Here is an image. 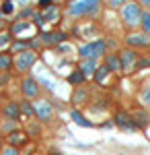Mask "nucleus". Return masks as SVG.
Returning a JSON list of instances; mask_svg holds the SVG:
<instances>
[{"mask_svg":"<svg viewBox=\"0 0 150 155\" xmlns=\"http://www.w3.org/2000/svg\"><path fill=\"white\" fill-rule=\"evenodd\" d=\"M103 52H105V44H103V41H92V44L82 46L80 56L84 60H92V58H97V56H101Z\"/></svg>","mask_w":150,"mask_h":155,"instance_id":"1","label":"nucleus"},{"mask_svg":"<svg viewBox=\"0 0 150 155\" xmlns=\"http://www.w3.org/2000/svg\"><path fill=\"white\" fill-rule=\"evenodd\" d=\"M97 2L95 0H86V2H74L70 6V15H86V12H95L97 11Z\"/></svg>","mask_w":150,"mask_h":155,"instance_id":"2","label":"nucleus"},{"mask_svg":"<svg viewBox=\"0 0 150 155\" xmlns=\"http://www.w3.org/2000/svg\"><path fill=\"white\" fill-rule=\"evenodd\" d=\"M123 19L127 25H134L140 21V6L138 4H127L123 6Z\"/></svg>","mask_w":150,"mask_h":155,"instance_id":"3","label":"nucleus"},{"mask_svg":"<svg viewBox=\"0 0 150 155\" xmlns=\"http://www.w3.org/2000/svg\"><path fill=\"white\" fill-rule=\"evenodd\" d=\"M115 124L121 126V128H127V130H136V128H138V124L134 122V118L127 116V114H123V112H117L115 114Z\"/></svg>","mask_w":150,"mask_h":155,"instance_id":"4","label":"nucleus"},{"mask_svg":"<svg viewBox=\"0 0 150 155\" xmlns=\"http://www.w3.org/2000/svg\"><path fill=\"white\" fill-rule=\"evenodd\" d=\"M35 60H37L35 52H23L19 56V60H17V66H19V71H27L31 64H35Z\"/></svg>","mask_w":150,"mask_h":155,"instance_id":"5","label":"nucleus"},{"mask_svg":"<svg viewBox=\"0 0 150 155\" xmlns=\"http://www.w3.org/2000/svg\"><path fill=\"white\" fill-rule=\"evenodd\" d=\"M119 62H121V68H123V71H132V68H134V62H136V54L130 52V50H126V52L121 54Z\"/></svg>","mask_w":150,"mask_h":155,"instance_id":"6","label":"nucleus"},{"mask_svg":"<svg viewBox=\"0 0 150 155\" xmlns=\"http://www.w3.org/2000/svg\"><path fill=\"white\" fill-rule=\"evenodd\" d=\"M35 112H37V116L41 120H49L52 118V106L47 104V101H39V104H35Z\"/></svg>","mask_w":150,"mask_h":155,"instance_id":"7","label":"nucleus"},{"mask_svg":"<svg viewBox=\"0 0 150 155\" xmlns=\"http://www.w3.org/2000/svg\"><path fill=\"white\" fill-rule=\"evenodd\" d=\"M127 44L130 46H150V35H130Z\"/></svg>","mask_w":150,"mask_h":155,"instance_id":"8","label":"nucleus"},{"mask_svg":"<svg viewBox=\"0 0 150 155\" xmlns=\"http://www.w3.org/2000/svg\"><path fill=\"white\" fill-rule=\"evenodd\" d=\"M23 91H25V95L35 97L37 95V83H35L33 79H27V81L23 83Z\"/></svg>","mask_w":150,"mask_h":155,"instance_id":"9","label":"nucleus"},{"mask_svg":"<svg viewBox=\"0 0 150 155\" xmlns=\"http://www.w3.org/2000/svg\"><path fill=\"white\" fill-rule=\"evenodd\" d=\"M41 39H43L45 44H58V41H64L66 35H64V33H43Z\"/></svg>","mask_w":150,"mask_h":155,"instance_id":"10","label":"nucleus"},{"mask_svg":"<svg viewBox=\"0 0 150 155\" xmlns=\"http://www.w3.org/2000/svg\"><path fill=\"white\" fill-rule=\"evenodd\" d=\"M2 114H4L6 118H11V120H17L19 118V106H17V104H11V106H6L2 110Z\"/></svg>","mask_w":150,"mask_h":155,"instance_id":"11","label":"nucleus"},{"mask_svg":"<svg viewBox=\"0 0 150 155\" xmlns=\"http://www.w3.org/2000/svg\"><path fill=\"white\" fill-rule=\"evenodd\" d=\"M132 118H134V122L138 124V128H140V126H146V124H148V116H146L144 112H134V116H132Z\"/></svg>","mask_w":150,"mask_h":155,"instance_id":"12","label":"nucleus"},{"mask_svg":"<svg viewBox=\"0 0 150 155\" xmlns=\"http://www.w3.org/2000/svg\"><path fill=\"white\" fill-rule=\"evenodd\" d=\"M95 68H97V66H95L92 60H86V62H82V64H80V72H82V74H92Z\"/></svg>","mask_w":150,"mask_h":155,"instance_id":"13","label":"nucleus"},{"mask_svg":"<svg viewBox=\"0 0 150 155\" xmlns=\"http://www.w3.org/2000/svg\"><path fill=\"white\" fill-rule=\"evenodd\" d=\"M107 68H109V71H119V68H121L119 58H117V56H109V60H107Z\"/></svg>","mask_w":150,"mask_h":155,"instance_id":"14","label":"nucleus"},{"mask_svg":"<svg viewBox=\"0 0 150 155\" xmlns=\"http://www.w3.org/2000/svg\"><path fill=\"white\" fill-rule=\"evenodd\" d=\"M11 64H12V60H11V56H0V71H8L11 68Z\"/></svg>","mask_w":150,"mask_h":155,"instance_id":"15","label":"nucleus"},{"mask_svg":"<svg viewBox=\"0 0 150 155\" xmlns=\"http://www.w3.org/2000/svg\"><path fill=\"white\" fill-rule=\"evenodd\" d=\"M72 118H74L76 124H80V126H91V122L84 120V118H82V114H78V112H72Z\"/></svg>","mask_w":150,"mask_h":155,"instance_id":"16","label":"nucleus"},{"mask_svg":"<svg viewBox=\"0 0 150 155\" xmlns=\"http://www.w3.org/2000/svg\"><path fill=\"white\" fill-rule=\"evenodd\" d=\"M107 72H109V68H107V66H101L99 71L95 72V79L101 83V81H105V79H107Z\"/></svg>","mask_w":150,"mask_h":155,"instance_id":"17","label":"nucleus"},{"mask_svg":"<svg viewBox=\"0 0 150 155\" xmlns=\"http://www.w3.org/2000/svg\"><path fill=\"white\" fill-rule=\"evenodd\" d=\"M8 141H11L12 145H21V143H25V137L21 134V132H14L12 137H8Z\"/></svg>","mask_w":150,"mask_h":155,"instance_id":"18","label":"nucleus"},{"mask_svg":"<svg viewBox=\"0 0 150 155\" xmlns=\"http://www.w3.org/2000/svg\"><path fill=\"white\" fill-rule=\"evenodd\" d=\"M68 81H70V83H74V85H78V83L84 81V74H82V72H74V74H70Z\"/></svg>","mask_w":150,"mask_h":155,"instance_id":"19","label":"nucleus"},{"mask_svg":"<svg viewBox=\"0 0 150 155\" xmlns=\"http://www.w3.org/2000/svg\"><path fill=\"white\" fill-rule=\"evenodd\" d=\"M82 99H86V91H76V93H74V97H72V101H74V104H82Z\"/></svg>","mask_w":150,"mask_h":155,"instance_id":"20","label":"nucleus"},{"mask_svg":"<svg viewBox=\"0 0 150 155\" xmlns=\"http://www.w3.org/2000/svg\"><path fill=\"white\" fill-rule=\"evenodd\" d=\"M27 27H29L27 23H17L14 27H12V33H19V31H25Z\"/></svg>","mask_w":150,"mask_h":155,"instance_id":"21","label":"nucleus"},{"mask_svg":"<svg viewBox=\"0 0 150 155\" xmlns=\"http://www.w3.org/2000/svg\"><path fill=\"white\" fill-rule=\"evenodd\" d=\"M142 101H144L146 106H150V87H148V89H144V93H142Z\"/></svg>","mask_w":150,"mask_h":155,"instance_id":"22","label":"nucleus"},{"mask_svg":"<svg viewBox=\"0 0 150 155\" xmlns=\"http://www.w3.org/2000/svg\"><path fill=\"white\" fill-rule=\"evenodd\" d=\"M142 19H144V21H142V25H144V29H146V31H150V15H144Z\"/></svg>","mask_w":150,"mask_h":155,"instance_id":"23","label":"nucleus"},{"mask_svg":"<svg viewBox=\"0 0 150 155\" xmlns=\"http://www.w3.org/2000/svg\"><path fill=\"white\" fill-rule=\"evenodd\" d=\"M11 41V35H0V46H8Z\"/></svg>","mask_w":150,"mask_h":155,"instance_id":"24","label":"nucleus"},{"mask_svg":"<svg viewBox=\"0 0 150 155\" xmlns=\"http://www.w3.org/2000/svg\"><path fill=\"white\" fill-rule=\"evenodd\" d=\"M21 107H23V112H25V114H33V112H35V110H33L31 106H29V104H23Z\"/></svg>","mask_w":150,"mask_h":155,"instance_id":"25","label":"nucleus"},{"mask_svg":"<svg viewBox=\"0 0 150 155\" xmlns=\"http://www.w3.org/2000/svg\"><path fill=\"white\" fill-rule=\"evenodd\" d=\"M2 12H12V2H6V4L2 6Z\"/></svg>","mask_w":150,"mask_h":155,"instance_id":"26","label":"nucleus"},{"mask_svg":"<svg viewBox=\"0 0 150 155\" xmlns=\"http://www.w3.org/2000/svg\"><path fill=\"white\" fill-rule=\"evenodd\" d=\"M27 48V44H14V46H12V50H14V52H19V50H25Z\"/></svg>","mask_w":150,"mask_h":155,"instance_id":"27","label":"nucleus"},{"mask_svg":"<svg viewBox=\"0 0 150 155\" xmlns=\"http://www.w3.org/2000/svg\"><path fill=\"white\" fill-rule=\"evenodd\" d=\"M2 155H19V151H17V149H12V147H11V149H6V151H4Z\"/></svg>","mask_w":150,"mask_h":155,"instance_id":"28","label":"nucleus"},{"mask_svg":"<svg viewBox=\"0 0 150 155\" xmlns=\"http://www.w3.org/2000/svg\"><path fill=\"white\" fill-rule=\"evenodd\" d=\"M144 4H146V6H150V0H144Z\"/></svg>","mask_w":150,"mask_h":155,"instance_id":"29","label":"nucleus"},{"mask_svg":"<svg viewBox=\"0 0 150 155\" xmlns=\"http://www.w3.org/2000/svg\"><path fill=\"white\" fill-rule=\"evenodd\" d=\"M0 29H2V19H0Z\"/></svg>","mask_w":150,"mask_h":155,"instance_id":"30","label":"nucleus"}]
</instances>
